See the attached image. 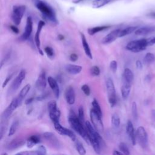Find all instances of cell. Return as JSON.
<instances>
[{
	"instance_id": "39",
	"label": "cell",
	"mask_w": 155,
	"mask_h": 155,
	"mask_svg": "<svg viewBox=\"0 0 155 155\" xmlns=\"http://www.w3.org/2000/svg\"><path fill=\"white\" fill-rule=\"evenodd\" d=\"M131 113L133 119L135 120H137L138 117V113H137V104L135 102H133L132 103V107H131Z\"/></svg>"
},
{
	"instance_id": "49",
	"label": "cell",
	"mask_w": 155,
	"mask_h": 155,
	"mask_svg": "<svg viewBox=\"0 0 155 155\" xmlns=\"http://www.w3.org/2000/svg\"><path fill=\"white\" fill-rule=\"evenodd\" d=\"M10 29L12 30V31L13 33H16V34L19 33V28H18L16 26H15V25H11V26H10Z\"/></svg>"
},
{
	"instance_id": "2",
	"label": "cell",
	"mask_w": 155,
	"mask_h": 155,
	"mask_svg": "<svg viewBox=\"0 0 155 155\" xmlns=\"http://www.w3.org/2000/svg\"><path fill=\"white\" fill-rule=\"evenodd\" d=\"M68 120L72 129L79 134L88 143H90L85 127H84L83 122L80 120L78 116L72 110H71L69 113Z\"/></svg>"
},
{
	"instance_id": "16",
	"label": "cell",
	"mask_w": 155,
	"mask_h": 155,
	"mask_svg": "<svg viewBox=\"0 0 155 155\" xmlns=\"http://www.w3.org/2000/svg\"><path fill=\"white\" fill-rule=\"evenodd\" d=\"M47 79L46 78L45 72L44 71H42L39 73L36 81L35 85L36 88L39 91H43L47 86Z\"/></svg>"
},
{
	"instance_id": "19",
	"label": "cell",
	"mask_w": 155,
	"mask_h": 155,
	"mask_svg": "<svg viewBox=\"0 0 155 155\" xmlns=\"http://www.w3.org/2000/svg\"><path fill=\"white\" fill-rule=\"evenodd\" d=\"M47 82L48 83L50 87L52 90L55 97L58 99L60 94V90L57 81L53 77L48 76L47 78Z\"/></svg>"
},
{
	"instance_id": "40",
	"label": "cell",
	"mask_w": 155,
	"mask_h": 155,
	"mask_svg": "<svg viewBox=\"0 0 155 155\" xmlns=\"http://www.w3.org/2000/svg\"><path fill=\"white\" fill-rule=\"evenodd\" d=\"M44 51L47 54L48 57H49L50 58H52L54 55V50L51 47H49V46L45 47L44 48Z\"/></svg>"
},
{
	"instance_id": "6",
	"label": "cell",
	"mask_w": 155,
	"mask_h": 155,
	"mask_svg": "<svg viewBox=\"0 0 155 155\" xmlns=\"http://www.w3.org/2000/svg\"><path fill=\"white\" fill-rule=\"evenodd\" d=\"M25 6L23 5H14L13 7L12 19L16 25H18L21 24L23 16L25 13Z\"/></svg>"
},
{
	"instance_id": "28",
	"label": "cell",
	"mask_w": 155,
	"mask_h": 155,
	"mask_svg": "<svg viewBox=\"0 0 155 155\" xmlns=\"http://www.w3.org/2000/svg\"><path fill=\"white\" fill-rule=\"evenodd\" d=\"M110 27V26H108V25H101V26H96V27H90L88 28L87 30V32L88 33L92 36L95 35L96 33H97L100 31L105 30L108 28H109Z\"/></svg>"
},
{
	"instance_id": "32",
	"label": "cell",
	"mask_w": 155,
	"mask_h": 155,
	"mask_svg": "<svg viewBox=\"0 0 155 155\" xmlns=\"http://www.w3.org/2000/svg\"><path fill=\"white\" fill-rule=\"evenodd\" d=\"M92 110L95 112L96 113L101 117H102V110H101V108L98 103V102L97 101L96 99H94L93 101H92Z\"/></svg>"
},
{
	"instance_id": "8",
	"label": "cell",
	"mask_w": 155,
	"mask_h": 155,
	"mask_svg": "<svg viewBox=\"0 0 155 155\" xmlns=\"http://www.w3.org/2000/svg\"><path fill=\"white\" fill-rule=\"evenodd\" d=\"M136 137L139 145L143 148H145L148 145V135L143 127L140 126L137 128L136 132Z\"/></svg>"
},
{
	"instance_id": "42",
	"label": "cell",
	"mask_w": 155,
	"mask_h": 155,
	"mask_svg": "<svg viewBox=\"0 0 155 155\" xmlns=\"http://www.w3.org/2000/svg\"><path fill=\"white\" fill-rule=\"evenodd\" d=\"M78 117L82 122H84V111L82 106H80L78 108Z\"/></svg>"
},
{
	"instance_id": "47",
	"label": "cell",
	"mask_w": 155,
	"mask_h": 155,
	"mask_svg": "<svg viewBox=\"0 0 155 155\" xmlns=\"http://www.w3.org/2000/svg\"><path fill=\"white\" fill-rule=\"evenodd\" d=\"M47 96H48V94L47 93H45L44 94H42L36 97V100L37 101H42V100L45 99L47 97Z\"/></svg>"
},
{
	"instance_id": "17",
	"label": "cell",
	"mask_w": 155,
	"mask_h": 155,
	"mask_svg": "<svg viewBox=\"0 0 155 155\" xmlns=\"http://www.w3.org/2000/svg\"><path fill=\"white\" fill-rule=\"evenodd\" d=\"M33 30V21L32 18L30 16H28L26 19V24L25 27V30L23 34L22 35L21 38L23 41L27 40L30 36Z\"/></svg>"
},
{
	"instance_id": "14",
	"label": "cell",
	"mask_w": 155,
	"mask_h": 155,
	"mask_svg": "<svg viewBox=\"0 0 155 155\" xmlns=\"http://www.w3.org/2000/svg\"><path fill=\"white\" fill-rule=\"evenodd\" d=\"M120 30L121 29H116L111 31L102 39L101 42L104 44H109L114 42L116 39L119 38Z\"/></svg>"
},
{
	"instance_id": "24",
	"label": "cell",
	"mask_w": 155,
	"mask_h": 155,
	"mask_svg": "<svg viewBox=\"0 0 155 155\" xmlns=\"http://www.w3.org/2000/svg\"><path fill=\"white\" fill-rule=\"evenodd\" d=\"M65 70L68 73L74 75L80 73L82 70V67L78 65L68 64L65 66Z\"/></svg>"
},
{
	"instance_id": "56",
	"label": "cell",
	"mask_w": 155,
	"mask_h": 155,
	"mask_svg": "<svg viewBox=\"0 0 155 155\" xmlns=\"http://www.w3.org/2000/svg\"><path fill=\"white\" fill-rule=\"evenodd\" d=\"M2 155H8V154H7V153H4V154H2Z\"/></svg>"
},
{
	"instance_id": "27",
	"label": "cell",
	"mask_w": 155,
	"mask_h": 155,
	"mask_svg": "<svg viewBox=\"0 0 155 155\" xmlns=\"http://www.w3.org/2000/svg\"><path fill=\"white\" fill-rule=\"evenodd\" d=\"M41 142V137L38 135H32L30 136L27 140V147L28 148H32L35 145Z\"/></svg>"
},
{
	"instance_id": "30",
	"label": "cell",
	"mask_w": 155,
	"mask_h": 155,
	"mask_svg": "<svg viewBox=\"0 0 155 155\" xmlns=\"http://www.w3.org/2000/svg\"><path fill=\"white\" fill-rule=\"evenodd\" d=\"M137 28H138L136 26H130V27H126L124 29H122V30H120V31L119 38L128 35H130V34L132 33L133 32H135V31Z\"/></svg>"
},
{
	"instance_id": "5",
	"label": "cell",
	"mask_w": 155,
	"mask_h": 155,
	"mask_svg": "<svg viewBox=\"0 0 155 155\" xmlns=\"http://www.w3.org/2000/svg\"><path fill=\"white\" fill-rule=\"evenodd\" d=\"M106 89L107 92L108 99V102L111 107H113L117 102L116 99V90L114 82L112 79L108 78L106 80Z\"/></svg>"
},
{
	"instance_id": "44",
	"label": "cell",
	"mask_w": 155,
	"mask_h": 155,
	"mask_svg": "<svg viewBox=\"0 0 155 155\" xmlns=\"http://www.w3.org/2000/svg\"><path fill=\"white\" fill-rule=\"evenodd\" d=\"M81 90L86 96H89L90 94V88L87 84H84L81 87Z\"/></svg>"
},
{
	"instance_id": "43",
	"label": "cell",
	"mask_w": 155,
	"mask_h": 155,
	"mask_svg": "<svg viewBox=\"0 0 155 155\" xmlns=\"http://www.w3.org/2000/svg\"><path fill=\"white\" fill-rule=\"evenodd\" d=\"M110 68L111 69V70L115 73L117 71V62L115 60H113L110 62Z\"/></svg>"
},
{
	"instance_id": "46",
	"label": "cell",
	"mask_w": 155,
	"mask_h": 155,
	"mask_svg": "<svg viewBox=\"0 0 155 155\" xmlns=\"http://www.w3.org/2000/svg\"><path fill=\"white\" fill-rule=\"evenodd\" d=\"M78 56L76 53H72L70 56V59L73 62H75L76 61L78 60Z\"/></svg>"
},
{
	"instance_id": "55",
	"label": "cell",
	"mask_w": 155,
	"mask_h": 155,
	"mask_svg": "<svg viewBox=\"0 0 155 155\" xmlns=\"http://www.w3.org/2000/svg\"><path fill=\"white\" fill-rule=\"evenodd\" d=\"M150 15H151L152 16H153V17L155 18V13H151L150 14Z\"/></svg>"
},
{
	"instance_id": "26",
	"label": "cell",
	"mask_w": 155,
	"mask_h": 155,
	"mask_svg": "<svg viewBox=\"0 0 155 155\" xmlns=\"http://www.w3.org/2000/svg\"><path fill=\"white\" fill-rule=\"evenodd\" d=\"M131 84L130 83L124 82L121 87V95L124 99H126L130 95L131 91Z\"/></svg>"
},
{
	"instance_id": "11",
	"label": "cell",
	"mask_w": 155,
	"mask_h": 155,
	"mask_svg": "<svg viewBox=\"0 0 155 155\" xmlns=\"http://www.w3.org/2000/svg\"><path fill=\"white\" fill-rule=\"evenodd\" d=\"M26 76V71L25 70L22 69L20 71L17 76L13 81L12 85L10 88V93H13L16 91L21 86L22 81L24 80Z\"/></svg>"
},
{
	"instance_id": "35",
	"label": "cell",
	"mask_w": 155,
	"mask_h": 155,
	"mask_svg": "<svg viewBox=\"0 0 155 155\" xmlns=\"http://www.w3.org/2000/svg\"><path fill=\"white\" fill-rule=\"evenodd\" d=\"M19 126V121H18V120H15V121H14V122L12 124V125H10V128H9V130H8V136H13V135L16 133V131H17V130L18 129Z\"/></svg>"
},
{
	"instance_id": "23",
	"label": "cell",
	"mask_w": 155,
	"mask_h": 155,
	"mask_svg": "<svg viewBox=\"0 0 155 155\" xmlns=\"http://www.w3.org/2000/svg\"><path fill=\"white\" fill-rule=\"evenodd\" d=\"M30 88H31V86L29 84H26L22 89L20 91L19 93L18 94V96L16 97V99L19 102V105H21L25 97V96H27V94H28V93L29 92L30 90Z\"/></svg>"
},
{
	"instance_id": "15",
	"label": "cell",
	"mask_w": 155,
	"mask_h": 155,
	"mask_svg": "<svg viewBox=\"0 0 155 155\" xmlns=\"http://www.w3.org/2000/svg\"><path fill=\"white\" fill-rule=\"evenodd\" d=\"M47 150L44 145H39L37 148L32 151H21L16 154V155H46Z\"/></svg>"
},
{
	"instance_id": "31",
	"label": "cell",
	"mask_w": 155,
	"mask_h": 155,
	"mask_svg": "<svg viewBox=\"0 0 155 155\" xmlns=\"http://www.w3.org/2000/svg\"><path fill=\"white\" fill-rule=\"evenodd\" d=\"M74 146L76 151L79 153V155H85L86 154V150L84 147L83 144L81 141L76 139L74 141Z\"/></svg>"
},
{
	"instance_id": "21",
	"label": "cell",
	"mask_w": 155,
	"mask_h": 155,
	"mask_svg": "<svg viewBox=\"0 0 155 155\" xmlns=\"http://www.w3.org/2000/svg\"><path fill=\"white\" fill-rule=\"evenodd\" d=\"M81 42H82V45L84 50V52L86 54V56L90 59H93V56L92 53L91 51V49L90 48L89 44L87 42V40L86 39V37L85 35L82 33H81Z\"/></svg>"
},
{
	"instance_id": "12",
	"label": "cell",
	"mask_w": 155,
	"mask_h": 155,
	"mask_svg": "<svg viewBox=\"0 0 155 155\" xmlns=\"http://www.w3.org/2000/svg\"><path fill=\"white\" fill-rule=\"evenodd\" d=\"M43 137L53 148L59 149L61 147V143L56 136L51 132H45L43 134Z\"/></svg>"
},
{
	"instance_id": "52",
	"label": "cell",
	"mask_w": 155,
	"mask_h": 155,
	"mask_svg": "<svg viewBox=\"0 0 155 155\" xmlns=\"http://www.w3.org/2000/svg\"><path fill=\"white\" fill-rule=\"evenodd\" d=\"M113 155H124V154L117 150H114L113 151Z\"/></svg>"
},
{
	"instance_id": "1",
	"label": "cell",
	"mask_w": 155,
	"mask_h": 155,
	"mask_svg": "<svg viewBox=\"0 0 155 155\" xmlns=\"http://www.w3.org/2000/svg\"><path fill=\"white\" fill-rule=\"evenodd\" d=\"M85 127L87 131L90 143L93 147L94 151L97 154H99L101 153V149L105 145L102 137L101 136L99 133L93 127L92 124L89 121H86L85 122Z\"/></svg>"
},
{
	"instance_id": "54",
	"label": "cell",
	"mask_w": 155,
	"mask_h": 155,
	"mask_svg": "<svg viewBox=\"0 0 155 155\" xmlns=\"http://www.w3.org/2000/svg\"><path fill=\"white\" fill-rule=\"evenodd\" d=\"M58 38H59V39L60 40H62V39H64V36H63V35H59L58 36Z\"/></svg>"
},
{
	"instance_id": "25",
	"label": "cell",
	"mask_w": 155,
	"mask_h": 155,
	"mask_svg": "<svg viewBox=\"0 0 155 155\" xmlns=\"http://www.w3.org/2000/svg\"><path fill=\"white\" fill-rule=\"evenodd\" d=\"M155 31V27H142L138 28L134 32L136 35L144 36Z\"/></svg>"
},
{
	"instance_id": "29",
	"label": "cell",
	"mask_w": 155,
	"mask_h": 155,
	"mask_svg": "<svg viewBox=\"0 0 155 155\" xmlns=\"http://www.w3.org/2000/svg\"><path fill=\"white\" fill-rule=\"evenodd\" d=\"M133 79H134V74L132 71L128 68H125L123 73L124 82H127L131 84V82L133 81Z\"/></svg>"
},
{
	"instance_id": "7",
	"label": "cell",
	"mask_w": 155,
	"mask_h": 155,
	"mask_svg": "<svg viewBox=\"0 0 155 155\" xmlns=\"http://www.w3.org/2000/svg\"><path fill=\"white\" fill-rule=\"evenodd\" d=\"M90 120L92 125L95 128V129L99 133H102L104 130V124L102 121V117H101L96 113H95L92 109H91L90 112Z\"/></svg>"
},
{
	"instance_id": "34",
	"label": "cell",
	"mask_w": 155,
	"mask_h": 155,
	"mask_svg": "<svg viewBox=\"0 0 155 155\" xmlns=\"http://www.w3.org/2000/svg\"><path fill=\"white\" fill-rule=\"evenodd\" d=\"M47 107L49 113H54L59 110L57 107V103L55 101H50L48 102Z\"/></svg>"
},
{
	"instance_id": "3",
	"label": "cell",
	"mask_w": 155,
	"mask_h": 155,
	"mask_svg": "<svg viewBox=\"0 0 155 155\" xmlns=\"http://www.w3.org/2000/svg\"><path fill=\"white\" fill-rule=\"evenodd\" d=\"M35 5L38 10L41 13L42 16L45 19L54 24L58 23L56 13L51 6L46 2L41 0H38L36 2Z\"/></svg>"
},
{
	"instance_id": "20",
	"label": "cell",
	"mask_w": 155,
	"mask_h": 155,
	"mask_svg": "<svg viewBox=\"0 0 155 155\" xmlns=\"http://www.w3.org/2000/svg\"><path fill=\"white\" fill-rule=\"evenodd\" d=\"M126 130L128 136H129L131 143L133 145H135L136 143V133L134 131V128L133 125V123L131 120H128L126 126Z\"/></svg>"
},
{
	"instance_id": "36",
	"label": "cell",
	"mask_w": 155,
	"mask_h": 155,
	"mask_svg": "<svg viewBox=\"0 0 155 155\" xmlns=\"http://www.w3.org/2000/svg\"><path fill=\"white\" fill-rule=\"evenodd\" d=\"M111 124L114 128H118L120 126V120L119 115L116 113H114L111 116Z\"/></svg>"
},
{
	"instance_id": "37",
	"label": "cell",
	"mask_w": 155,
	"mask_h": 155,
	"mask_svg": "<svg viewBox=\"0 0 155 155\" xmlns=\"http://www.w3.org/2000/svg\"><path fill=\"white\" fill-rule=\"evenodd\" d=\"M155 61V56L154 54L151 53H147L144 58H143V62L145 64H150L153 63Z\"/></svg>"
},
{
	"instance_id": "48",
	"label": "cell",
	"mask_w": 155,
	"mask_h": 155,
	"mask_svg": "<svg viewBox=\"0 0 155 155\" xmlns=\"http://www.w3.org/2000/svg\"><path fill=\"white\" fill-rule=\"evenodd\" d=\"M12 75L11 74L10 76H8V77L5 79V81H4V82H3V84H2V88H4V87L7 85V84L8 83V82L10 81V80L12 79Z\"/></svg>"
},
{
	"instance_id": "22",
	"label": "cell",
	"mask_w": 155,
	"mask_h": 155,
	"mask_svg": "<svg viewBox=\"0 0 155 155\" xmlns=\"http://www.w3.org/2000/svg\"><path fill=\"white\" fill-rule=\"evenodd\" d=\"M25 143V140L21 138H16L12 140L7 146V148L10 150L17 149Z\"/></svg>"
},
{
	"instance_id": "10",
	"label": "cell",
	"mask_w": 155,
	"mask_h": 155,
	"mask_svg": "<svg viewBox=\"0 0 155 155\" xmlns=\"http://www.w3.org/2000/svg\"><path fill=\"white\" fill-rule=\"evenodd\" d=\"M19 102L16 99V97L14 98L10 102V104L8 105V107L5 109V110L2 113V119L4 121L7 120L10 116L12 115L13 112L18 107H19Z\"/></svg>"
},
{
	"instance_id": "50",
	"label": "cell",
	"mask_w": 155,
	"mask_h": 155,
	"mask_svg": "<svg viewBox=\"0 0 155 155\" xmlns=\"http://www.w3.org/2000/svg\"><path fill=\"white\" fill-rule=\"evenodd\" d=\"M136 65L138 69H141L142 68V64L141 61L139 60H137L136 62Z\"/></svg>"
},
{
	"instance_id": "4",
	"label": "cell",
	"mask_w": 155,
	"mask_h": 155,
	"mask_svg": "<svg viewBox=\"0 0 155 155\" xmlns=\"http://www.w3.org/2000/svg\"><path fill=\"white\" fill-rule=\"evenodd\" d=\"M150 45V39H140L129 42L126 45V48L132 52L137 53L144 50Z\"/></svg>"
},
{
	"instance_id": "18",
	"label": "cell",
	"mask_w": 155,
	"mask_h": 155,
	"mask_svg": "<svg viewBox=\"0 0 155 155\" xmlns=\"http://www.w3.org/2000/svg\"><path fill=\"white\" fill-rule=\"evenodd\" d=\"M65 99L66 102L69 105H73L75 102L76 95L74 88L71 86H68L67 87L64 93Z\"/></svg>"
},
{
	"instance_id": "53",
	"label": "cell",
	"mask_w": 155,
	"mask_h": 155,
	"mask_svg": "<svg viewBox=\"0 0 155 155\" xmlns=\"http://www.w3.org/2000/svg\"><path fill=\"white\" fill-rule=\"evenodd\" d=\"M150 45L155 44V37L151 39L150 38Z\"/></svg>"
},
{
	"instance_id": "51",
	"label": "cell",
	"mask_w": 155,
	"mask_h": 155,
	"mask_svg": "<svg viewBox=\"0 0 155 155\" xmlns=\"http://www.w3.org/2000/svg\"><path fill=\"white\" fill-rule=\"evenodd\" d=\"M33 100H34V98H33V97L28 98V99H27L25 101V104H27V105L30 104H31V103L33 101Z\"/></svg>"
},
{
	"instance_id": "9",
	"label": "cell",
	"mask_w": 155,
	"mask_h": 155,
	"mask_svg": "<svg viewBox=\"0 0 155 155\" xmlns=\"http://www.w3.org/2000/svg\"><path fill=\"white\" fill-rule=\"evenodd\" d=\"M54 129L56 130V131L59 133L61 135H64L68 136L72 141H75L76 140V137L74 132H73L71 130L64 127L59 122H54L53 123Z\"/></svg>"
},
{
	"instance_id": "45",
	"label": "cell",
	"mask_w": 155,
	"mask_h": 155,
	"mask_svg": "<svg viewBox=\"0 0 155 155\" xmlns=\"http://www.w3.org/2000/svg\"><path fill=\"white\" fill-rule=\"evenodd\" d=\"M5 130H6V126H5V124L2 125V124H1V126L0 128V139L1 140L2 139L4 134L5 133Z\"/></svg>"
},
{
	"instance_id": "13",
	"label": "cell",
	"mask_w": 155,
	"mask_h": 155,
	"mask_svg": "<svg viewBox=\"0 0 155 155\" xmlns=\"http://www.w3.org/2000/svg\"><path fill=\"white\" fill-rule=\"evenodd\" d=\"M45 25V22L44 21H39L38 24V26H37V29H36V31L35 33V42L36 44V47L39 51V53L43 55V51L42 50L41 48V39H40V35H41V30L43 28V27Z\"/></svg>"
},
{
	"instance_id": "38",
	"label": "cell",
	"mask_w": 155,
	"mask_h": 155,
	"mask_svg": "<svg viewBox=\"0 0 155 155\" xmlns=\"http://www.w3.org/2000/svg\"><path fill=\"white\" fill-rule=\"evenodd\" d=\"M119 149L121 151V153H123L124 155H130V150H129L128 146L127 145L126 143H125L124 142H120L119 144Z\"/></svg>"
},
{
	"instance_id": "41",
	"label": "cell",
	"mask_w": 155,
	"mask_h": 155,
	"mask_svg": "<svg viewBox=\"0 0 155 155\" xmlns=\"http://www.w3.org/2000/svg\"><path fill=\"white\" fill-rule=\"evenodd\" d=\"M100 69L99 68L96 66V65H94V66H93L91 68H90V73L92 76H97L100 74Z\"/></svg>"
},
{
	"instance_id": "33",
	"label": "cell",
	"mask_w": 155,
	"mask_h": 155,
	"mask_svg": "<svg viewBox=\"0 0 155 155\" xmlns=\"http://www.w3.org/2000/svg\"><path fill=\"white\" fill-rule=\"evenodd\" d=\"M111 0H94L92 3V6L94 8H99L108 4Z\"/></svg>"
}]
</instances>
